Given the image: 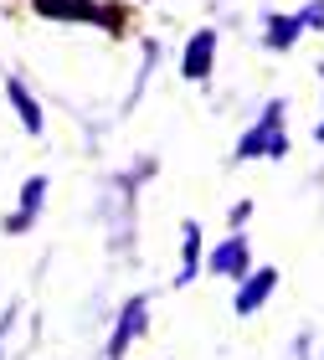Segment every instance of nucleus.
Returning a JSON list of instances; mask_svg holds the SVG:
<instances>
[{
  "label": "nucleus",
  "mask_w": 324,
  "mask_h": 360,
  "mask_svg": "<svg viewBox=\"0 0 324 360\" xmlns=\"http://www.w3.org/2000/svg\"><path fill=\"white\" fill-rule=\"evenodd\" d=\"M237 160H288V129H283V103H263L257 124L237 139Z\"/></svg>",
  "instance_id": "nucleus-1"
},
{
  "label": "nucleus",
  "mask_w": 324,
  "mask_h": 360,
  "mask_svg": "<svg viewBox=\"0 0 324 360\" xmlns=\"http://www.w3.org/2000/svg\"><path fill=\"white\" fill-rule=\"evenodd\" d=\"M212 68H216V31L206 26V31H196V37L186 41L181 72H186V83H206V77H212Z\"/></svg>",
  "instance_id": "nucleus-2"
},
{
  "label": "nucleus",
  "mask_w": 324,
  "mask_h": 360,
  "mask_svg": "<svg viewBox=\"0 0 324 360\" xmlns=\"http://www.w3.org/2000/svg\"><path fill=\"white\" fill-rule=\"evenodd\" d=\"M206 268H212L216 278H237V283H242V278L252 273V248H247V237L232 232V237L212 252V263H206Z\"/></svg>",
  "instance_id": "nucleus-3"
},
{
  "label": "nucleus",
  "mask_w": 324,
  "mask_h": 360,
  "mask_svg": "<svg viewBox=\"0 0 324 360\" xmlns=\"http://www.w3.org/2000/svg\"><path fill=\"white\" fill-rule=\"evenodd\" d=\"M144 324H150V299H144V293H139V299H129V309H124V314H119V324H113V340H108V355L113 360H119L129 345H134V340L144 335Z\"/></svg>",
  "instance_id": "nucleus-4"
},
{
  "label": "nucleus",
  "mask_w": 324,
  "mask_h": 360,
  "mask_svg": "<svg viewBox=\"0 0 324 360\" xmlns=\"http://www.w3.org/2000/svg\"><path fill=\"white\" fill-rule=\"evenodd\" d=\"M278 288V268H252L242 278V293H237V314H257L268 304V293Z\"/></svg>",
  "instance_id": "nucleus-5"
},
{
  "label": "nucleus",
  "mask_w": 324,
  "mask_h": 360,
  "mask_svg": "<svg viewBox=\"0 0 324 360\" xmlns=\"http://www.w3.org/2000/svg\"><path fill=\"white\" fill-rule=\"evenodd\" d=\"M304 11H294V15H268V26H263V46H273V52H288V46H294L299 37H304Z\"/></svg>",
  "instance_id": "nucleus-6"
},
{
  "label": "nucleus",
  "mask_w": 324,
  "mask_h": 360,
  "mask_svg": "<svg viewBox=\"0 0 324 360\" xmlns=\"http://www.w3.org/2000/svg\"><path fill=\"white\" fill-rule=\"evenodd\" d=\"M41 201H46V175H31L21 186V206H15V217H11V232H26V226L37 221Z\"/></svg>",
  "instance_id": "nucleus-7"
},
{
  "label": "nucleus",
  "mask_w": 324,
  "mask_h": 360,
  "mask_svg": "<svg viewBox=\"0 0 324 360\" xmlns=\"http://www.w3.org/2000/svg\"><path fill=\"white\" fill-rule=\"evenodd\" d=\"M37 15H57V21H98V0H31Z\"/></svg>",
  "instance_id": "nucleus-8"
},
{
  "label": "nucleus",
  "mask_w": 324,
  "mask_h": 360,
  "mask_svg": "<svg viewBox=\"0 0 324 360\" xmlns=\"http://www.w3.org/2000/svg\"><path fill=\"white\" fill-rule=\"evenodd\" d=\"M6 98H11V108L21 113L26 134H41V103H37V98L26 93V83H15V77H11V83H6Z\"/></svg>",
  "instance_id": "nucleus-9"
},
{
  "label": "nucleus",
  "mask_w": 324,
  "mask_h": 360,
  "mask_svg": "<svg viewBox=\"0 0 324 360\" xmlns=\"http://www.w3.org/2000/svg\"><path fill=\"white\" fill-rule=\"evenodd\" d=\"M181 237H186V268H181V283H190V278H196V263H201V226L186 221Z\"/></svg>",
  "instance_id": "nucleus-10"
},
{
  "label": "nucleus",
  "mask_w": 324,
  "mask_h": 360,
  "mask_svg": "<svg viewBox=\"0 0 324 360\" xmlns=\"http://www.w3.org/2000/svg\"><path fill=\"white\" fill-rule=\"evenodd\" d=\"M304 26H309V31H324V0H309V6H304Z\"/></svg>",
  "instance_id": "nucleus-11"
},
{
  "label": "nucleus",
  "mask_w": 324,
  "mask_h": 360,
  "mask_svg": "<svg viewBox=\"0 0 324 360\" xmlns=\"http://www.w3.org/2000/svg\"><path fill=\"white\" fill-rule=\"evenodd\" d=\"M247 211H252V201H237V206H232V226L247 221Z\"/></svg>",
  "instance_id": "nucleus-12"
},
{
  "label": "nucleus",
  "mask_w": 324,
  "mask_h": 360,
  "mask_svg": "<svg viewBox=\"0 0 324 360\" xmlns=\"http://www.w3.org/2000/svg\"><path fill=\"white\" fill-rule=\"evenodd\" d=\"M319 77H324V62H319ZM314 139L324 144V113H319V129H314Z\"/></svg>",
  "instance_id": "nucleus-13"
}]
</instances>
